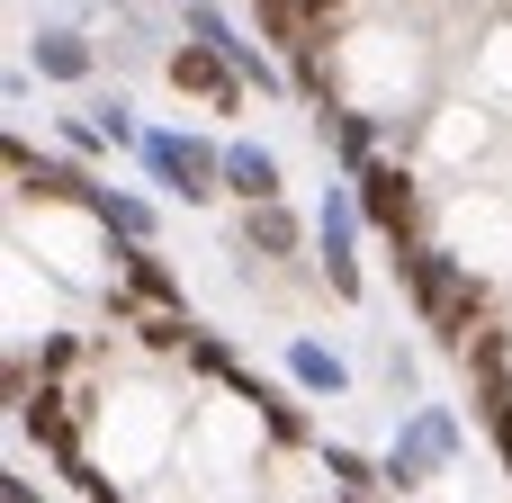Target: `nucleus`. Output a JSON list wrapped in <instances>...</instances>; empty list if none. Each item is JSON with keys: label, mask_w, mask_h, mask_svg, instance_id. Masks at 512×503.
Wrapping results in <instances>:
<instances>
[{"label": "nucleus", "mask_w": 512, "mask_h": 503, "mask_svg": "<svg viewBox=\"0 0 512 503\" xmlns=\"http://www.w3.org/2000/svg\"><path fill=\"white\" fill-rule=\"evenodd\" d=\"M63 144H72V153H117V144H108V126H99L90 108H81V117H63Z\"/></svg>", "instance_id": "ddd939ff"}, {"label": "nucleus", "mask_w": 512, "mask_h": 503, "mask_svg": "<svg viewBox=\"0 0 512 503\" xmlns=\"http://www.w3.org/2000/svg\"><path fill=\"white\" fill-rule=\"evenodd\" d=\"M90 225H99L117 252H126V243H153V207H144L135 189H108V180L90 189Z\"/></svg>", "instance_id": "9b49d317"}, {"label": "nucleus", "mask_w": 512, "mask_h": 503, "mask_svg": "<svg viewBox=\"0 0 512 503\" xmlns=\"http://www.w3.org/2000/svg\"><path fill=\"white\" fill-rule=\"evenodd\" d=\"M387 387H405V396L423 387V369H414V351H387Z\"/></svg>", "instance_id": "4468645a"}, {"label": "nucleus", "mask_w": 512, "mask_h": 503, "mask_svg": "<svg viewBox=\"0 0 512 503\" xmlns=\"http://www.w3.org/2000/svg\"><path fill=\"white\" fill-rule=\"evenodd\" d=\"M135 162H144V171H153V189H171L180 207L225 198V144H216V135H198V126H144Z\"/></svg>", "instance_id": "f257e3e1"}, {"label": "nucleus", "mask_w": 512, "mask_h": 503, "mask_svg": "<svg viewBox=\"0 0 512 503\" xmlns=\"http://www.w3.org/2000/svg\"><path fill=\"white\" fill-rule=\"evenodd\" d=\"M459 441H468V432H459V414H450V405H414V414L396 423V441H387V459H378V468H387V486H396V495H414V486L450 477Z\"/></svg>", "instance_id": "7ed1b4c3"}, {"label": "nucleus", "mask_w": 512, "mask_h": 503, "mask_svg": "<svg viewBox=\"0 0 512 503\" xmlns=\"http://www.w3.org/2000/svg\"><path fill=\"white\" fill-rule=\"evenodd\" d=\"M162 72H171V90H189V99H216V108H243V72H234V63H225L216 45H180V54L162 63Z\"/></svg>", "instance_id": "0eeeda50"}, {"label": "nucleus", "mask_w": 512, "mask_h": 503, "mask_svg": "<svg viewBox=\"0 0 512 503\" xmlns=\"http://www.w3.org/2000/svg\"><path fill=\"white\" fill-rule=\"evenodd\" d=\"M315 243V216H297L288 198H270V207H243V252L252 261H297Z\"/></svg>", "instance_id": "423d86ee"}, {"label": "nucleus", "mask_w": 512, "mask_h": 503, "mask_svg": "<svg viewBox=\"0 0 512 503\" xmlns=\"http://www.w3.org/2000/svg\"><path fill=\"white\" fill-rule=\"evenodd\" d=\"M405 288H414V306L432 315V333H441L450 351H468V342L486 333V324H477V279H468V261L414 243V252H405Z\"/></svg>", "instance_id": "f03ea898"}, {"label": "nucleus", "mask_w": 512, "mask_h": 503, "mask_svg": "<svg viewBox=\"0 0 512 503\" xmlns=\"http://www.w3.org/2000/svg\"><path fill=\"white\" fill-rule=\"evenodd\" d=\"M225 198H243V207H270V198H288V171H279V153H270V144H252V135H234V144H225Z\"/></svg>", "instance_id": "6e6552de"}, {"label": "nucleus", "mask_w": 512, "mask_h": 503, "mask_svg": "<svg viewBox=\"0 0 512 503\" xmlns=\"http://www.w3.org/2000/svg\"><path fill=\"white\" fill-rule=\"evenodd\" d=\"M279 360H288V387H297V396H324V405H333V396H351V360H342L333 342L297 333V342H288Z\"/></svg>", "instance_id": "9d476101"}, {"label": "nucleus", "mask_w": 512, "mask_h": 503, "mask_svg": "<svg viewBox=\"0 0 512 503\" xmlns=\"http://www.w3.org/2000/svg\"><path fill=\"white\" fill-rule=\"evenodd\" d=\"M360 189L351 180H333L324 198H315V270H324V288L333 297H360Z\"/></svg>", "instance_id": "20e7f679"}, {"label": "nucleus", "mask_w": 512, "mask_h": 503, "mask_svg": "<svg viewBox=\"0 0 512 503\" xmlns=\"http://www.w3.org/2000/svg\"><path fill=\"white\" fill-rule=\"evenodd\" d=\"M351 189H360V216H369L378 234H396V243L414 252V171H405V162H369V171H360Z\"/></svg>", "instance_id": "39448f33"}, {"label": "nucleus", "mask_w": 512, "mask_h": 503, "mask_svg": "<svg viewBox=\"0 0 512 503\" xmlns=\"http://www.w3.org/2000/svg\"><path fill=\"white\" fill-rule=\"evenodd\" d=\"M171 9H189V0H171Z\"/></svg>", "instance_id": "2eb2a0df"}, {"label": "nucleus", "mask_w": 512, "mask_h": 503, "mask_svg": "<svg viewBox=\"0 0 512 503\" xmlns=\"http://www.w3.org/2000/svg\"><path fill=\"white\" fill-rule=\"evenodd\" d=\"M27 63H36L45 81H63V90H81V81L99 72V45H90L81 27H36V36H27Z\"/></svg>", "instance_id": "1a4fd4ad"}, {"label": "nucleus", "mask_w": 512, "mask_h": 503, "mask_svg": "<svg viewBox=\"0 0 512 503\" xmlns=\"http://www.w3.org/2000/svg\"><path fill=\"white\" fill-rule=\"evenodd\" d=\"M333 144H342V162H351V180L378 162V117L369 108H333Z\"/></svg>", "instance_id": "f8f14e48"}]
</instances>
